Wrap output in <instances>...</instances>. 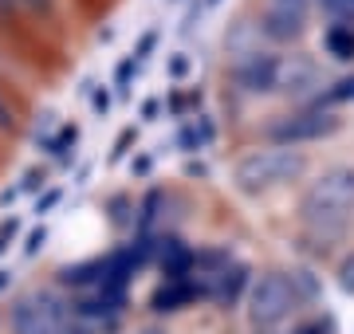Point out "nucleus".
I'll return each instance as SVG.
<instances>
[{
    "label": "nucleus",
    "mask_w": 354,
    "mask_h": 334,
    "mask_svg": "<svg viewBox=\"0 0 354 334\" xmlns=\"http://www.w3.org/2000/svg\"><path fill=\"white\" fill-rule=\"evenodd\" d=\"M295 217H299L304 240L319 256H327L335 244H342L354 228V166L323 169L304 189Z\"/></svg>",
    "instance_id": "nucleus-1"
},
{
    "label": "nucleus",
    "mask_w": 354,
    "mask_h": 334,
    "mask_svg": "<svg viewBox=\"0 0 354 334\" xmlns=\"http://www.w3.org/2000/svg\"><path fill=\"white\" fill-rule=\"evenodd\" d=\"M307 169H311V157L299 146H264V150H248L232 166V185L244 197H264L291 181H304Z\"/></svg>",
    "instance_id": "nucleus-2"
},
{
    "label": "nucleus",
    "mask_w": 354,
    "mask_h": 334,
    "mask_svg": "<svg viewBox=\"0 0 354 334\" xmlns=\"http://www.w3.org/2000/svg\"><path fill=\"white\" fill-rule=\"evenodd\" d=\"M342 130H346V118L339 110H323V106L304 103L299 110L268 122V138H272V146H315V141L339 138Z\"/></svg>",
    "instance_id": "nucleus-3"
},
{
    "label": "nucleus",
    "mask_w": 354,
    "mask_h": 334,
    "mask_svg": "<svg viewBox=\"0 0 354 334\" xmlns=\"http://www.w3.org/2000/svg\"><path fill=\"white\" fill-rule=\"evenodd\" d=\"M295 307H299V295L291 287L288 271H268V275H260L252 283V291H248V319H252L256 331L279 326Z\"/></svg>",
    "instance_id": "nucleus-4"
},
{
    "label": "nucleus",
    "mask_w": 354,
    "mask_h": 334,
    "mask_svg": "<svg viewBox=\"0 0 354 334\" xmlns=\"http://www.w3.org/2000/svg\"><path fill=\"white\" fill-rule=\"evenodd\" d=\"M323 87V67H319L315 55L299 52H279L276 59V87H272V99H291V103H307L315 90Z\"/></svg>",
    "instance_id": "nucleus-5"
},
{
    "label": "nucleus",
    "mask_w": 354,
    "mask_h": 334,
    "mask_svg": "<svg viewBox=\"0 0 354 334\" xmlns=\"http://www.w3.org/2000/svg\"><path fill=\"white\" fill-rule=\"evenodd\" d=\"M67 322H71V307L55 291L24 295L12 307V331L16 334H64Z\"/></svg>",
    "instance_id": "nucleus-6"
},
{
    "label": "nucleus",
    "mask_w": 354,
    "mask_h": 334,
    "mask_svg": "<svg viewBox=\"0 0 354 334\" xmlns=\"http://www.w3.org/2000/svg\"><path fill=\"white\" fill-rule=\"evenodd\" d=\"M276 48H252V52H241L228 59V83L232 90H241L248 99H272V87H276Z\"/></svg>",
    "instance_id": "nucleus-7"
},
{
    "label": "nucleus",
    "mask_w": 354,
    "mask_h": 334,
    "mask_svg": "<svg viewBox=\"0 0 354 334\" xmlns=\"http://www.w3.org/2000/svg\"><path fill=\"white\" fill-rule=\"evenodd\" d=\"M307 28H311V20L283 12V8H272V4H260V12H256V32H260L264 48H299Z\"/></svg>",
    "instance_id": "nucleus-8"
},
{
    "label": "nucleus",
    "mask_w": 354,
    "mask_h": 334,
    "mask_svg": "<svg viewBox=\"0 0 354 334\" xmlns=\"http://www.w3.org/2000/svg\"><path fill=\"white\" fill-rule=\"evenodd\" d=\"M248 283H252V268L241 264V259H232L228 268H221L216 275H205V287H209V299L221 303V307H232V303H241V295L248 291Z\"/></svg>",
    "instance_id": "nucleus-9"
},
{
    "label": "nucleus",
    "mask_w": 354,
    "mask_h": 334,
    "mask_svg": "<svg viewBox=\"0 0 354 334\" xmlns=\"http://www.w3.org/2000/svg\"><path fill=\"white\" fill-rule=\"evenodd\" d=\"M153 259L165 279H189L193 275V248L181 236H153Z\"/></svg>",
    "instance_id": "nucleus-10"
},
{
    "label": "nucleus",
    "mask_w": 354,
    "mask_h": 334,
    "mask_svg": "<svg viewBox=\"0 0 354 334\" xmlns=\"http://www.w3.org/2000/svg\"><path fill=\"white\" fill-rule=\"evenodd\" d=\"M323 55L335 59V63H354V24L327 20V28H323Z\"/></svg>",
    "instance_id": "nucleus-11"
},
{
    "label": "nucleus",
    "mask_w": 354,
    "mask_h": 334,
    "mask_svg": "<svg viewBox=\"0 0 354 334\" xmlns=\"http://www.w3.org/2000/svg\"><path fill=\"white\" fill-rule=\"evenodd\" d=\"M311 106H323V110H339V106H351L354 103V71H346V75L330 79V83H323V87L307 99Z\"/></svg>",
    "instance_id": "nucleus-12"
},
{
    "label": "nucleus",
    "mask_w": 354,
    "mask_h": 334,
    "mask_svg": "<svg viewBox=\"0 0 354 334\" xmlns=\"http://www.w3.org/2000/svg\"><path fill=\"white\" fill-rule=\"evenodd\" d=\"M79 138H83V130H79V122H64V126L55 130L44 146H48V154L59 161V166H71L75 161V150H79Z\"/></svg>",
    "instance_id": "nucleus-13"
},
{
    "label": "nucleus",
    "mask_w": 354,
    "mask_h": 334,
    "mask_svg": "<svg viewBox=\"0 0 354 334\" xmlns=\"http://www.w3.org/2000/svg\"><path fill=\"white\" fill-rule=\"evenodd\" d=\"M102 268H106L102 256L83 259V264H67V268H59V283H64V287H99Z\"/></svg>",
    "instance_id": "nucleus-14"
},
{
    "label": "nucleus",
    "mask_w": 354,
    "mask_h": 334,
    "mask_svg": "<svg viewBox=\"0 0 354 334\" xmlns=\"http://www.w3.org/2000/svg\"><path fill=\"white\" fill-rule=\"evenodd\" d=\"M252 48H264L260 43V32H256V20H236L232 32H225V52L241 55V52H252Z\"/></svg>",
    "instance_id": "nucleus-15"
},
{
    "label": "nucleus",
    "mask_w": 354,
    "mask_h": 334,
    "mask_svg": "<svg viewBox=\"0 0 354 334\" xmlns=\"http://www.w3.org/2000/svg\"><path fill=\"white\" fill-rule=\"evenodd\" d=\"M232 264V248L228 244H213V248H201V252H193V271L197 275H216L221 268Z\"/></svg>",
    "instance_id": "nucleus-16"
},
{
    "label": "nucleus",
    "mask_w": 354,
    "mask_h": 334,
    "mask_svg": "<svg viewBox=\"0 0 354 334\" xmlns=\"http://www.w3.org/2000/svg\"><path fill=\"white\" fill-rule=\"evenodd\" d=\"M162 201H165L162 189H150V193L142 197L138 213H134V232H153V224H158V213H162Z\"/></svg>",
    "instance_id": "nucleus-17"
},
{
    "label": "nucleus",
    "mask_w": 354,
    "mask_h": 334,
    "mask_svg": "<svg viewBox=\"0 0 354 334\" xmlns=\"http://www.w3.org/2000/svg\"><path fill=\"white\" fill-rule=\"evenodd\" d=\"M138 71H142V67H138V59H134V55H122V59H118V67H114V83H111L114 99H130Z\"/></svg>",
    "instance_id": "nucleus-18"
},
{
    "label": "nucleus",
    "mask_w": 354,
    "mask_h": 334,
    "mask_svg": "<svg viewBox=\"0 0 354 334\" xmlns=\"http://www.w3.org/2000/svg\"><path fill=\"white\" fill-rule=\"evenodd\" d=\"M16 16H28V20H51L59 12V0H8Z\"/></svg>",
    "instance_id": "nucleus-19"
},
{
    "label": "nucleus",
    "mask_w": 354,
    "mask_h": 334,
    "mask_svg": "<svg viewBox=\"0 0 354 334\" xmlns=\"http://www.w3.org/2000/svg\"><path fill=\"white\" fill-rule=\"evenodd\" d=\"M106 213H111V224L114 228H134V201L130 197H111L106 201Z\"/></svg>",
    "instance_id": "nucleus-20"
},
{
    "label": "nucleus",
    "mask_w": 354,
    "mask_h": 334,
    "mask_svg": "<svg viewBox=\"0 0 354 334\" xmlns=\"http://www.w3.org/2000/svg\"><path fill=\"white\" fill-rule=\"evenodd\" d=\"M158 43H162V32H158V28H146V32H142L138 39H134V59H138V67H146L153 59V52H158Z\"/></svg>",
    "instance_id": "nucleus-21"
},
{
    "label": "nucleus",
    "mask_w": 354,
    "mask_h": 334,
    "mask_svg": "<svg viewBox=\"0 0 354 334\" xmlns=\"http://www.w3.org/2000/svg\"><path fill=\"white\" fill-rule=\"evenodd\" d=\"M174 146L181 150V154H201L205 150V138H201V130H197V122H185V126L177 130V138H174Z\"/></svg>",
    "instance_id": "nucleus-22"
},
{
    "label": "nucleus",
    "mask_w": 354,
    "mask_h": 334,
    "mask_svg": "<svg viewBox=\"0 0 354 334\" xmlns=\"http://www.w3.org/2000/svg\"><path fill=\"white\" fill-rule=\"evenodd\" d=\"M134 146H138V126H127L122 134H118V138H114V150H111V157H106V161H111V166H118V161H127Z\"/></svg>",
    "instance_id": "nucleus-23"
},
{
    "label": "nucleus",
    "mask_w": 354,
    "mask_h": 334,
    "mask_svg": "<svg viewBox=\"0 0 354 334\" xmlns=\"http://www.w3.org/2000/svg\"><path fill=\"white\" fill-rule=\"evenodd\" d=\"M288 279H291V287H295V295H299V303H304V299H315V295H319V279H315V275H311L307 268L288 271Z\"/></svg>",
    "instance_id": "nucleus-24"
},
{
    "label": "nucleus",
    "mask_w": 354,
    "mask_h": 334,
    "mask_svg": "<svg viewBox=\"0 0 354 334\" xmlns=\"http://www.w3.org/2000/svg\"><path fill=\"white\" fill-rule=\"evenodd\" d=\"M87 99H91V115H95V118H106V115H111V106H114V90L106 87V83H95Z\"/></svg>",
    "instance_id": "nucleus-25"
},
{
    "label": "nucleus",
    "mask_w": 354,
    "mask_h": 334,
    "mask_svg": "<svg viewBox=\"0 0 354 334\" xmlns=\"http://www.w3.org/2000/svg\"><path fill=\"white\" fill-rule=\"evenodd\" d=\"M189 71H193L189 52H174V55H165V75L174 79V83H181V79H189Z\"/></svg>",
    "instance_id": "nucleus-26"
},
{
    "label": "nucleus",
    "mask_w": 354,
    "mask_h": 334,
    "mask_svg": "<svg viewBox=\"0 0 354 334\" xmlns=\"http://www.w3.org/2000/svg\"><path fill=\"white\" fill-rule=\"evenodd\" d=\"M205 20V4L201 0H185V16H181V36H193Z\"/></svg>",
    "instance_id": "nucleus-27"
},
{
    "label": "nucleus",
    "mask_w": 354,
    "mask_h": 334,
    "mask_svg": "<svg viewBox=\"0 0 354 334\" xmlns=\"http://www.w3.org/2000/svg\"><path fill=\"white\" fill-rule=\"evenodd\" d=\"M16 189H20V193H39V189H48V169L32 166L24 177H20V185H16Z\"/></svg>",
    "instance_id": "nucleus-28"
},
{
    "label": "nucleus",
    "mask_w": 354,
    "mask_h": 334,
    "mask_svg": "<svg viewBox=\"0 0 354 334\" xmlns=\"http://www.w3.org/2000/svg\"><path fill=\"white\" fill-rule=\"evenodd\" d=\"M59 201H64V189H59V185H51V189H39V197H36V205H32V213H36V217H48V213L59 205Z\"/></svg>",
    "instance_id": "nucleus-29"
},
{
    "label": "nucleus",
    "mask_w": 354,
    "mask_h": 334,
    "mask_svg": "<svg viewBox=\"0 0 354 334\" xmlns=\"http://www.w3.org/2000/svg\"><path fill=\"white\" fill-rule=\"evenodd\" d=\"M260 4H272V8L295 12V16H304V20H311V12H315V0H260Z\"/></svg>",
    "instance_id": "nucleus-30"
},
{
    "label": "nucleus",
    "mask_w": 354,
    "mask_h": 334,
    "mask_svg": "<svg viewBox=\"0 0 354 334\" xmlns=\"http://www.w3.org/2000/svg\"><path fill=\"white\" fill-rule=\"evenodd\" d=\"M150 173H153V154H134L130 157V177L146 181Z\"/></svg>",
    "instance_id": "nucleus-31"
},
{
    "label": "nucleus",
    "mask_w": 354,
    "mask_h": 334,
    "mask_svg": "<svg viewBox=\"0 0 354 334\" xmlns=\"http://www.w3.org/2000/svg\"><path fill=\"white\" fill-rule=\"evenodd\" d=\"M189 106H193V103L181 95V90H169V99L162 103V110H169L174 118H185V110H189Z\"/></svg>",
    "instance_id": "nucleus-32"
},
{
    "label": "nucleus",
    "mask_w": 354,
    "mask_h": 334,
    "mask_svg": "<svg viewBox=\"0 0 354 334\" xmlns=\"http://www.w3.org/2000/svg\"><path fill=\"white\" fill-rule=\"evenodd\" d=\"M339 287L346 291V295H354V252L339 264Z\"/></svg>",
    "instance_id": "nucleus-33"
},
{
    "label": "nucleus",
    "mask_w": 354,
    "mask_h": 334,
    "mask_svg": "<svg viewBox=\"0 0 354 334\" xmlns=\"http://www.w3.org/2000/svg\"><path fill=\"white\" fill-rule=\"evenodd\" d=\"M44 244H48V228L39 224V228L28 232V240H24V256H36V252H39Z\"/></svg>",
    "instance_id": "nucleus-34"
},
{
    "label": "nucleus",
    "mask_w": 354,
    "mask_h": 334,
    "mask_svg": "<svg viewBox=\"0 0 354 334\" xmlns=\"http://www.w3.org/2000/svg\"><path fill=\"white\" fill-rule=\"evenodd\" d=\"M162 118V99H146L142 103V122H158Z\"/></svg>",
    "instance_id": "nucleus-35"
},
{
    "label": "nucleus",
    "mask_w": 354,
    "mask_h": 334,
    "mask_svg": "<svg viewBox=\"0 0 354 334\" xmlns=\"http://www.w3.org/2000/svg\"><path fill=\"white\" fill-rule=\"evenodd\" d=\"M197 130H201L205 146H213V138H216V126H213V118H209V115H197Z\"/></svg>",
    "instance_id": "nucleus-36"
},
{
    "label": "nucleus",
    "mask_w": 354,
    "mask_h": 334,
    "mask_svg": "<svg viewBox=\"0 0 354 334\" xmlns=\"http://www.w3.org/2000/svg\"><path fill=\"white\" fill-rule=\"evenodd\" d=\"M185 177H209V166L205 161H185Z\"/></svg>",
    "instance_id": "nucleus-37"
},
{
    "label": "nucleus",
    "mask_w": 354,
    "mask_h": 334,
    "mask_svg": "<svg viewBox=\"0 0 354 334\" xmlns=\"http://www.w3.org/2000/svg\"><path fill=\"white\" fill-rule=\"evenodd\" d=\"M114 36H118V28H114V24H106V28L99 32V43H114Z\"/></svg>",
    "instance_id": "nucleus-38"
},
{
    "label": "nucleus",
    "mask_w": 354,
    "mask_h": 334,
    "mask_svg": "<svg viewBox=\"0 0 354 334\" xmlns=\"http://www.w3.org/2000/svg\"><path fill=\"white\" fill-rule=\"evenodd\" d=\"M205 4V12H213V8H221V4H225V0H201Z\"/></svg>",
    "instance_id": "nucleus-39"
},
{
    "label": "nucleus",
    "mask_w": 354,
    "mask_h": 334,
    "mask_svg": "<svg viewBox=\"0 0 354 334\" xmlns=\"http://www.w3.org/2000/svg\"><path fill=\"white\" fill-rule=\"evenodd\" d=\"M142 334H165V331H158V326H150V331H142Z\"/></svg>",
    "instance_id": "nucleus-40"
},
{
    "label": "nucleus",
    "mask_w": 354,
    "mask_h": 334,
    "mask_svg": "<svg viewBox=\"0 0 354 334\" xmlns=\"http://www.w3.org/2000/svg\"><path fill=\"white\" fill-rule=\"evenodd\" d=\"M169 4H185V0H169Z\"/></svg>",
    "instance_id": "nucleus-41"
}]
</instances>
